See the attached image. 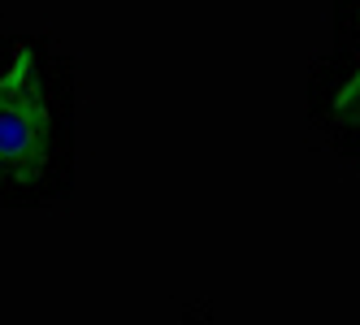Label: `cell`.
I'll list each match as a JSON object with an SVG mask.
<instances>
[{
	"instance_id": "obj_1",
	"label": "cell",
	"mask_w": 360,
	"mask_h": 325,
	"mask_svg": "<svg viewBox=\"0 0 360 325\" xmlns=\"http://www.w3.org/2000/svg\"><path fill=\"white\" fill-rule=\"evenodd\" d=\"M48 135L53 117H48L35 53L18 44L9 65L0 69V178L35 183L48 165Z\"/></svg>"
},
{
	"instance_id": "obj_2",
	"label": "cell",
	"mask_w": 360,
	"mask_h": 325,
	"mask_svg": "<svg viewBox=\"0 0 360 325\" xmlns=\"http://www.w3.org/2000/svg\"><path fill=\"white\" fill-rule=\"evenodd\" d=\"M334 113H339L343 121H352V126L360 121V65H356V74H352V79L343 83V91L334 95Z\"/></svg>"
},
{
	"instance_id": "obj_3",
	"label": "cell",
	"mask_w": 360,
	"mask_h": 325,
	"mask_svg": "<svg viewBox=\"0 0 360 325\" xmlns=\"http://www.w3.org/2000/svg\"><path fill=\"white\" fill-rule=\"evenodd\" d=\"M356 126H360V121H356Z\"/></svg>"
}]
</instances>
